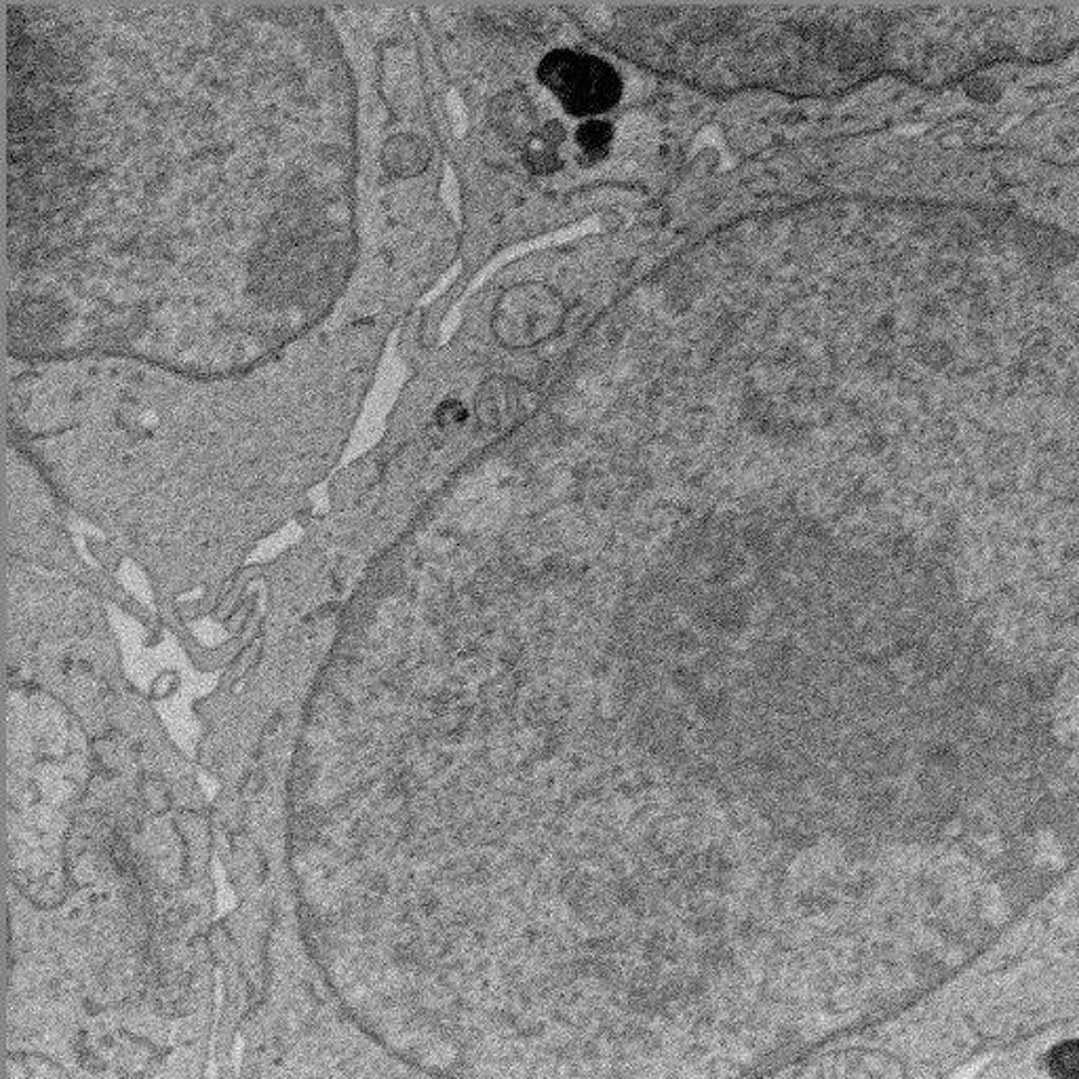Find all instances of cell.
<instances>
[{"instance_id":"9","label":"cell","mask_w":1079,"mask_h":1079,"mask_svg":"<svg viewBox=\"0 0 1079 1079\" xmlns=\"http://www.w3.org/2000/svg\"><path fill=\"white\" fill-rule=\"evenodd\" d=\"M437 420L441 422V427H453V425H462L466 420V409L462 407V403H443L437 411Z\"/></svg>"},{"instance_id":"8","label":"cell","mask_w":1079,"mask_h":1079,"mask_svg":"<svg viewBox=\"0 0 1079 1079\" xmlns=\"http://www.w3.org/2000/svg\"><path fill=\"white\" fill-rule=\"evenodd\" d=\"M1050 1069L1056 1078L1076 1079L1079 1076V1044L1065 1042L1050 1055Z\"/></svg>"},{"instance_id":"6","label":"cell","mask_w":1079,"mask_h":1079,"mask_svg":"<svg viewBox=\"0 0 1079 1079\" xmlns=\"http://www.w3.org/2000/svg\"><path fill=\"white\" fill-rule=\"evenodd\" d=\"M428 152L422 142L414 137H397L386 146L384 163L390 167V172L399 176H411L425 169L427 165Z\"/></svg>"},{"instance_id":"3","label":"cell","mask_w":1079,"mask_h":1079,"mask_svg":"<svg viewBox=\"0 0 1079 1079\" xmlns=\"http://www.w3.org/2000/svg\"><path fill=\"white\" fill-rule=\"evenodd\" d=\"M538 395L528 384L513 377H492L477 395V416L483 427L504 430L515 427L536 411Z\"/></svg>"},{"instance_id":"5","label":"cell","mask_w":1079,"mask_h":1079,"mask_svg":"<svg viewBox=\"0 0 1079 1079\" xmlns=\"http://www.w3.org/2000/svg\"><path fill=\"white\" fill-rule=\"evenodd\" d=\"M494 121H496L498 129L506 133V137L517 140L524 146L536 131L533 129V110L529 106L528 98H524L519 93H510L496 103Z\"/></svg>"},{"instance_id":"2","label":"cell","mask_w":1079,"mask_h":1079,"mask_svg":"<svg viewBox=\"0 0 1079 1079\" xmlns=\"http://www.w3.org/2000/svg\"><path fill=\"white\" fill-rule=\"evenodd\" d=\"M565 321V301L544 283H521L504 291L492 327L506 349H531L554 338Z\"/></svg>"},{"instance_id":"4","label":"cell","mask_w":1079,"mask_h":1079,"mask_svg":"<svg viewBox=\"0 0 1079 1079\" xmlns=\"http://www.w3.org/2000/svg\"><path fill=\"white\" fill-rule=\"evenodd\" d=\"M563 140H565V131L559 123H547L536 129L524 146V158L529 169L540 176L557 172L561 167L559 148Z\"/></svg>"},{"instance_id":"7","label":"cell","mask_w":1079,"mask_h":1079,"mask_svg":"<svg viewBox=\"0 0 1079 1079\" xmlns=\"http://www.w3.org/2000/svg\"><path fill=\"white\" fill-rule=\"evenodd\" d=\"M614 137V129L605 121H588L576 131L577 148L582 163H597L603 158Z\"/></svg>"},{"instance_id":"1","label":"cell","mask_w":1079,"mask_h":1079,"mask_svg":"<svg viewBox=\"0 0 1079 1079\" xmlns=\"http://www.w3.org/2000/svg\"><path fill=\"white\" fill-rule=\"evenodd\" d=\"M538 76L574 117L607 112L623 93L618 73L607 62L582 51H552L540 62Z\"/></svg>"}]
</instances>
